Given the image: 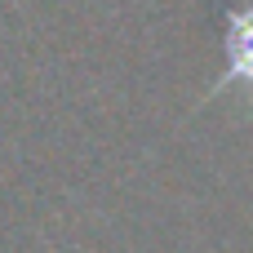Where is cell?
Returning a JSON list of instances; mask_svg holds the SVG:
<instances>
[{"instance_id": "obj_1", "label": "cell", "mask_w": 253, "mask_h": 253, "mask_svg": "<svg viewBox=\"0 0 253 253\" xmlns=\"http://www.w3.org/2000/svg\"><path fill=\"white\" fill-rule=\"evenodd\" d=\"M231 76H245L253 84V9L231 18Z\"/></svg>"}]
</instances>
